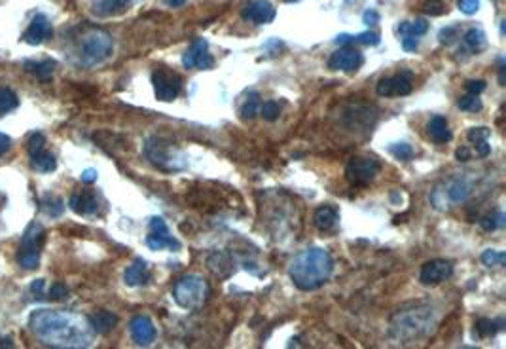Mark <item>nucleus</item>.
<instances>
[{
    "instance_id": "obj_1",
    "label": "nucleus",
    "mask_w": 506,
    "mask_h": 349,
    "mask_svg": "<svg viewBox=\"0 0 506 349\" xmlns=\"http://www.w3.org/2000/svg\"><path fill=\"white\" fill-rule=\"evenodd\" d=\"M29 329L50 348H89L93 343V331L88 319L69 312H32Z\"/></svg>"
},
{
    "instance_id": "obj_2",
    "label": "nucleus",
    "mask_w": 506,
    "mask_h": 349,
    "mask_svg": "<svg viewBox=\"0 0 506 349\" xmlns=\"http://www.w3.org/2000/svg\"><path fill=\"white\" fill-rule=\"evenodd\" d=\"M334 272V260L328 250L311 247L301 250L300 255L294 256V260L288 266V275L292 279L294 287L300 291H317L330 279Z\"/></svg>"
},
{
    "instance_id": "obj_3",
    "label": "nucleus",
    "mask_w": 506,
    "mask_h": 349,
    "mask_svg": "<svg viewBox=\"0 0 506 349\" xmlns=\"http://www.w3.org/2000/svg\"><path fill=\"white\" fill-rule=\"evenodd\" d=\"M114 40L110 32L99 27H84L70 40L69 57L78 67L91 69L112 56Z\"/></svg>"
},
{
    "instance_id": "obj_4",
    "label": "nucleus",
    "mask_w": 506,
    "mask_h": 349,
    "mask_svg": "<svg viewBox=\"0 0 506 349\" xmlns=\"http://www.w3.org/2000/svg\"><path fill=\"white\" fill-rule=\"evenodd\" d=\"M470 193H472V184L469 179L457 174L432 190L431 203L436 211H448L450 207L465 203L470 198Z\"/></svg>"
},
{
    "instance_id": "obj_5",
    "label": "nucleus",
    "mask_w": 506,
    "mask_h": 349,
    "mask_svg": "<svg viewBox=\"0 0 506 349\" xmlns=\"http://www.w3.org/2000/svg\"><path fill=\"white\" fill-rule=\"evenodd\" d=\"M144 156L154 167L162 169V171H181L188 165L186 156L182 154L181 150H176L173 144H169L167 141L157 137L146 141Z\"/></svg>"
},
{
    "instance_id": "obj_6",
    "label": "nucleus",
    "mask_w": 506,
    "mask_h": 349,
    "mask_svg": "<svg viewBox=\"0 0 506 349\" xmlns=\"http://www.w3.org/2000/svg\"><path fill=\"white\" fill-rule=\"evenodd\" d=\"M209 296V285L200 275H184L173 287V298L181 307L194 312L203 307Z\"/></svg>"
},
{
    "instance_id": "obj_7",
    "label": "nucleus",
    "mask_w": 506,
    "mask_h": 349,
    "mask_svg": "<svg viewBox=\"0 0 506 349\" xmlns=\"http://www.w3.org/2000/svg\"><path fill=\"white\" fill-rule=\"evenodd\" d=\"M431 324L432 313L429 310H413V312L394 315L391 331L398 340H406V338L423 336Z\"/></svg>"
},
{
    "instance_id": "obj_8",
    "label": "nucleus",
    "mask_w": 506,
    "mask_h": 349,
    "mask_svg": "<svg viewBox=\"0 0 506 349\" xmlns=\"http://www.w3.org/2000/svg\"><path fill=\"white\" fill-rule=\"evenodd\" d=\"M46 231L38 222L27 226L18 250V262L23 269H37L40 266V249L44 245Z\"/></svg>"
},
{
    "instance_id": "obj_9",
    "label": "nucleus",
    "mask_w": 506,
    "mask_h": 349,
    "mask_svg": "<svg viewBox=\"0 0 506 349\" xmlns=\"http://www.w3.org/2000/svg\"><path fill=\"white\" fill-rule=\"evenodd\" d=\"M379 169H382V165L375 158H353L345 167V179L353 186H366L374 181L375 174L379 173Z\"/></svg>"
},
{
    "instance_id": "obj_10",
    "label": "nucleus",
    "mask_w": 506,
    "mask_h": 349,
    "mask_svg": "<svg viewBox=\"0 0 506 349\" xmlns=\"http://www.w3.org/2000/svg\"><path fill=\"white\" fill-rule=\"evenodd\" d=\"M152 86H154L157 101L171 103L181 94L182 80L181 76L171 69H156L152 72Z\"/></svg>"
},
{
    "instance_id": "obj_11",
    "label": "nucleus",
    "mask_w": 506,
    "mask_h": 349,
    "mask_svg": "<svg viewBox=\"0 0 506 349\" xmlns=\"http://www.w3.org/2000/svg\"><path fill=\"white\" fill-rule=\"evenodd\" d=\"M182 65H184V69H213L214 59L209 53V44L205 38H195L194 42L190 44V48L182 56Z\"/></svg>"
},
{
    "instance_id": "obj_12",
    "label": "nucleus",
    "mask_w": 506,
    "mask_h": 349,
    "mask_svg": "<svg viewBox=\"0 0 506 349\" xmlns=\"http://www.w3.org/2000/svg\"><path fill=\"white\" fill-rule=\"evenodd\" d=\"M412 72H408V70L382 78L375 87L377 95H382V97H404V95L412 94Z\"/></svg>"
},
{
    "instance_id": "obj_13",
    "label": "nucleus",
    "mask_w": 506,
    "mask_h": 349,
    "mask_svg": "<svg viewBox=\"0 0 506 349\" xmlns=\"http://www.w3.org/2000/svg\"><path fill=\"white\" fill-rule=\"evenodd\" d=\"M364 56L353 46H342L334 51L328 59V69L342 70V72H356L363 67Z\"/></svg>"
},
{
    "instance_id": "obj_14",
    "label": "nucleus",
    "mask_w": 506,
    "mask_h": 349,
    "mask_svg": "<svg viewBox=\"0 0 506 349\" xmlns=\"http://www.w3.org/2000/svg\"><path fill=\"white\" fill-rule=\"evenodd\" d=\"M241 15L245 21H250L254 25H268L275 19L277 10L269 0H252L249 6H245Z\"/></svg>"
},
{
    "instance_id": "obj_15",
    "label": "nucleus",
    "mask_w": 506,
    "mask_h": 349,
    "mask_svg": "<svg viewBox=\"0 0 506 349\" xmlns=\"http://www.w3.org/2000/svg\"><path fill=\"white\" fill-rule=\"evenodd\" d=\"M453 275V264L448 260H431L427 262L425 266L421 268V274H419V281L423 285H438L442 281L450 279Z\"/></svg>"
},
{
    "instance_id": "obj_16",
    "label": "nucleus",
    "mask_w": 506,
    "mask_h": 349,
    "mask_svg": "<svg viewBox=\"0 0 506 349\" xmlns=\"http://www.w3.org/2000/svg\"><path fill=\"white\" fill-rule=\"evenodd\" d=\"M53 37V27H51L50 19L46 18L44 13H37L31 19V25L23 34V40L31 46H38V44L46 42Z\"/></svg>"
},
{
    "instance_id": "obj_17",
    "label": "nucleus",
    "mask_w": 506,
    "mask_h": 349,
    "mask_svg": "<svg viewBox=\"0 0 506 349\" xmlns=\"http://www.w3.org/2000/svg\"><path fill=\"white\" fill-rule=\"evenodd\" d=\"M129 332L137 345H150L156 340V326L146 315H135L129 323Z\"/></svg>"
},
{
    "instance_id": "obj_18",
    "label": "nucleus",
    "mask_w": 506,
    "mask_h": 349,
    "mask_svg": "<svg viewBox=\"0 0 506 349\" xmlns=\"http://www.w3.org/2000/svg\"><path fill=\"white\" fill-rule=\"evenodd\" d=\"M69 207L76 215H82V217H91V215H97L99 211V200L91 190H80V192H74L70 196Z\"/></svg>"
},
{
    "instance_id": "obj_19",
    "label": "nucleus",
    "mask_w": 506,
    "mask_h": 349,
    "mask_svg": "<svg viewBox=\"0 0 506 349\" xmlns=\"http://www.w3.org/2000/svg\"><path fill=\"white\" fill-rule=\"evenodd\" d=\"M88 323L95 334H108L116 329L118 324V315L107 310H99V312L91 313L88 317Z\"/></svg>"
},
{
    "instance_id": "obj_20",
    "label": "nucleus",
    "mask_w": 506,
    "mask_h": 349,
    "mask_svg": "<svg viewBox=\"0 0 506 349\" xmlns=\"http://www.w3.org/2000/svg\"><path fill=\"white\" fill-rule=\"evenodd\" d=\"M124 281L127 287H143L150 281V269L143 258H137L129 268L125 269Z\"/></svg>"
},
{
    "instance_id": "obj_21",
    "label": "nucleus",
    "mask_w": 506,
    "mask_h": 349,
    "mask_svg": "<svg viewBox=\"0 0 506 349\" xmlns=\"http://www.w3.org/2000/svg\"><path fill=\"white\" fill-rule=\"evenodd\" d=\"M427 135L431 137V141L438 144L450 143L451 141V131L448 125V120L444 116H432L427 124Z\"/></svg>"
},
{
    "instance_id": "obj_22",
    "label": "nucleus",
    "mask_w": 506,
    "mask_h": 349,
    "mask_svg": "<svg viewBox=\"0 0 506 349\" xmlns=\"http://www.w3.org/2000/svg\"><path fill=\"white\" fill-rule=\"evenodd\" d=\"M29 160H31V167L38 171V173H51L57 167L56 156L51 152H48L46 146L40 150H34V152H29Z\"/></svg>"
},
{
    "instance_id": "obj_23",
    "label": "nucleus",
    "mask_w": 506,
    "mask_h": 349,
    "mask_svg": "<svg viewBox=\"0 0 506 349\" xmlns=\"http://www.w3.org/2000/svg\"><path fill=\"white\" fill-rule=\"evenodd\" d=\"M337 220H339V212L332 205L319 207L315 215H313V224L317 226V230L330 231L336 228Z\"/></svg>"
},
{
    "instance_id": "obj_24",
    "label": "nucleus",
    "mask_w": 506,
    "mask_h": 349,
    "mask_svg": "<svg viewBox=\"0 0 506 349\" xmlns=\"http://www.w3.org/2000/svg\"><path fill=\"white\" fill-rule=\"evenodd\" d=\"M131 0H95L93 13L97 18H112L125 12Z\"/></svg>"
},
{
    "instance_id": "obj_25",
    "label": "nucleus",
    "mask_w": 506,
    "mask_h": 349,
    "mask_svg": "<svg viewBox=\"0 0 506 349\" xmlns=\"http://www.w3.org/2000/svg\"><path fill=\"white\" fill-rule=\"evenodd\" d=\"M207 266H209V269H211L214 275H219L220 279L230 277L231 272H233L230 256L226 255V253H222V250H216V253H213V255L209 256V258H207Z\"/></svg>"
},
{
    "instance_id": "obj_26",
    "label": "nucleus",
    "mask_w": 506,
    "mask_h": 349,
    "mask_svg": "<svg viewBox=\"0 0 506 349\" xmlns=\"http://www.w3.org/2000/svg\"><path fill=\"white\" fill-rule=\"evenodd\" d=\"M334 42L337 46H353V44H364V46H377L382 42L379 32L375 31H366L361 34H337Z\"/></svg>"
},
{
    "instance_id": "obj_27",
    "label": "nucleus",
    "mask_w": 506,
    "mask_h": 349,
    "mask_svg": "<svg viewBox=\"0 0 506 349\" xmlns=\"http://www.w3.org/2000/svg\"><path fill=\"white\" fill-rule=\"evenodd\" d=\"M27 72H31L32 76H37L40 82L50 80L53 70H56L57 63L51 61V59H44V61H25L23 63Z\"/></svg>"
},
{
    "instance_id": "obj_28",
    "label": "nucleus",
    "mask_w": 506,
    "mask_h": 349,
    "mask_svg": "<svg viewBox=\"0 0 506 349\" xmlns=\"http://www.w3.org/2000/svg\"><path fill=\"white\" fill-rule=\"evenodd\" d=\"M146 245L152 250H162L165 247H169L171 250H181V241L175 239L171 234H152L150 231L146 237Z\"/></svg>"
},
{
    "instance_id": "obj_29",
    "label": "nucleus",
    "mask_w": 506,
    "mask_h": 349,
    "mask_svg": "<svg viewBox=\"0 0 506 349\" xmlns=\"http://www.w3.org/2000/svg\"><path fill=\"white\" fill-rule=\"evenodd\" d=\"M486 32L481 31V29H469V31L465 32V37H462V46L470 51V53H480L484 48H486Z\"/></svg>"
},
{
    "instance_id": "obj_30",
    "label": "nucleus",
    "mask_w": 506,
    "mask_h": 349,
    "mask_svg": "<svg viewBox=\"0 0 506 349\" xmlns=\"http://www.w3.org/2000/svg\"><path fill=\"white\" fill-rule=\"evenodd\" d=\"M429 31V23L425 19H415V21H402L398 25V32L402 37H423Z\"/></svg>"
},
{
    "instance_id": "obj_31",
    "label": "nucleus",
    "mask_w": 506,
    "mask_h": 349,
    "mask_svg": "<svg viewBox=\"0 0 506 349\" xmlns=\"http://www.w3.org/2000/svg\"><path fill=\"white\" fill-rule=\"evenodd\" d=\"M258 110H260V95L257 91H250L247 95V99L243 101L241 108H239V114L243 120H252L258 114Z\"/></svg>"
},
{
    "instance_id": "obj_32",
    "label": "nucleus",
    "mask_w": 506,
    "mask_h": 349,
    "mask_svg": "<svg viewBox=\"0 0 506 349\" xmlns=\"http://www.w3.org/2000/svg\"><path fill=\"white\" fill-rule=\"evenodd\" d=\"M502 323L505 321H499V323H495V321H491V319H478L474 324V334L476 336H480V338H489V336H495L497 334V331H500L502 329Z\"/></svg>"
},
{
    "instance_id": "obj_33",
    "label": "nucleus",
    "mask_w": 506,
    "mask_h": 349,
    "mask_svg": "<svg viewBox=\"0 0 506 349\" xmlns=\"http://www.w3.org/2000/svg\"><path fill=\"white\" fill-rule=\"evenodd\" d=\"M40 209L51 218L61 217L63 211H65V203L59 196H46L44 201L40 203Z\"/></svg>"
},
{
    "instance_id": "obj_34",
    "label": "nucleus",
    "mask_w": 506,
    "mask_h": 349,
    "mask_svg": "<svg viewBox=\"0 0 506 349\" xmlns=\"http://www.w3.org/2000/svg\"><path fill=\"white\" fill-rule=\"evenodd\" d=\"M19 106V99L15 91L10 87H0V114H8Z\"/></svg>"
},
{
    "instance_id": "obj_35",
    "label": "nucleus",
    "mask_w": 506,
    "mask_h": 349,
    "mask_svg": "<svg viewBox=\"0 0 506 349\" xmlns=\"http://www.w3.org/2000/svg\"><path fill=\"white\" fill-rule=\"evenodd\" d=\"M457 106H459L461 110H465V113H480L484 105H481V101L478 95L467 94L457 101Z\"/></svg>"
},
{
    "instance_id": "obj_36",
    "label": "nucleus",
    "mask_w": 506,
    "mask_h": 349,
    "mask_svg": "<svg viewBox=\"0 0 506 349\" xmlns=\"http://www.w3.org/2000/svg\"><path fill=\"white\" fill-rule=\"evenodd\" d=\"M480 226L486 231H493L497 228H505V215L500 211L493 212V215H486V217L480 220Z\"/></svg>"
},
{
    "instance_id": "obj_37",
    "label": "nucleus",
    "mask_w": 506,
    "mask_h": 349,
    "mask_svg": "<svg viewBox=\"0 0 506 349\" xmlns=\"http://www.w3.org/2000/svg\"><path fill=\"white\" fill-rule=\"evenodd\" d=\"M389 152L402 162H410L413 158V148L408 143H393L389 146Z\"/></svg>"
},
{
    "instance_id": "obj_38",
    "label": "nucleus",
    "mask_w": 506,
    "mask_h": 349,
    "mask_svg": "<svg viewBox=\"0 0 506 349\" xmlns=\"http://www.w3.org/2000/svg\"><path fill=\"white\" fill-rule=\"evenodd\" d=\"M481 262L486 264V266H505L506 262V255L502 250H495V249H488L481 253Z\"/></svg>"
},
{
    "instance_id": "obj_39",
    "label": "nucleus",
    "mask_w": 506,
    "mask_h": 349,
    "mask_svg": "<svg viewBox=\"0 0 506 349\" xmlns=\"http://www.w3.org/2000/svg\"><path fill=\"white\" fill-rule=\"evenodd\" d=\"M258 114H260L266 122H275V120L279 118V114H281V108H279L275 101H266V103L260 105Z\"/></svg>"
},
{
    "instance_id": "obj_40",
    "label": "nucleus",
    "mask_w": 506,
    "mask_h": 349,
    "mask_svg": "<svg viewBox=\"0 0 506 349\" xmlns=\"http://www.w3.org/2000/svg\"><path fill=\"white\" fill-rule=\"evenodd\" d=\"M467 137H469V141L472 144L481 143V141H488V139L491 137V129L484 127V125H481V127H472V129L467 133Z\"/></svg>"
},
{
    "instance_id": "obj_41",
    "label": "nucleus",
    "mask_w": 506,
    "mask_h": 349,
    "mask_svg": "<svg viewBox=\"0 0 506 349\" xmlns=\"http://www.w3.org/2000/svg\"><path fill=\"white\" fill-rule=\"evenodd\" d=\"M69 296V287L65 283H53L48 293V298L50 300H65Z\"/></svg>"
},
{
    "instance_id": "obj_42",
    "label": "nucleus",
    "mask_w": 506,
    "mask_h": 349,
    "mask_svg": "<svg viewBox=\"0 0 506 349\" xmlns=\"http://www.w3.org/2000/svg\"><path fill=\"white\" fill-rule=\"evenodd\" d=\"M457 6H459V10H461L462 13L472 15V13H476L480 10V0H459Z\"/></svg>"
},
{
    "instance_id": "obj_43",
    "label": "nucleus",
    "mask_w": 506,
    "mask_h": 349,
    "mask_svg": "<svg viewBox=\"0 0 506 349\" xmlns=\"http://www.w3.org/2000/svg\"><path fill=\"white\" fill-rule=\"evenodd\" d=\"M465 87H467V91L472 95H480L486 91V82L484 80H469L467 84H465Z\"/></svg>"
},
{
    "instance_id": "obj_44",
    "label": "nucleus",
    "mask_w": 506,
    "mask_h": 349,
    "mask_svg": "<svg viewBox=\"0 0 506 349\" xmlns=\"http://www.w3.org/2000/svg\"><path fill=\"white\" fill-rule=\"evenodd\" d=\"M457 32H459V29H457V27H448V29H442V31H440V34H438V37H440V42H442V44H451L457 38Z\"/></svg>"
},
{
    "instance_id": "obj_45",
    "label": "nucleus",
    "mask_w": 506,
    "mask_h": 349,
    "mask_svg": "<svg viewBox=\"0 0 506 349\" xmlns=\"http://www.w3.org/2000/svg\"><path fill=\"white\" fill-rule=\"evenodd\" d=\"M425 12L431 15H440V13H444V4L440 0H429L425 4Z\"/></svg>"
},
{
    "instance_id": "obj_46",
    "label": "nucleus",
    "mask_w": 506,
    "mask_h": 349,
    "mask_svg": "<svg viewBox=\"0 0 506 349\" xmlns=\"http://www.w3.org/2000/svg\"><path fill=\"white\" fill-rule=\"evenodd\" d=\"M363 21L368 27L377 25V23H379V13L375 12V10H366V12L363 13Z\"/></svg>"
},
{
    "instance_id": "obj_47",
    "label": "nucleus",
    "mask_w": 506,
    "mask_h": 349,
    "mask_svg": "<svg viewBox=\"0 0 506 349\" xmlns=\"http://www.w3.org/2000/svg\"><path fill=\"white\" fill-rule=\"evenodd\" d=\"M419 46V38L415 37H404L402 38V48L406 51H415Z\"/></svg>"
},
{
    "instance_id": "obj_48",
    "label": "nucleus",
    "mask_w": 506,
    "mask_h": 349,
    "mask_svg": "<svg viewBox=\"0 0 506 349\" xmlns=\"http://www.w3.org/2000/svg\"><path fill=\"white\" fill-rule=\"evenodd\" d=\"M476 154L480 158H486L491 154V144H488V141H481V143H476Z\"/></svg>"
},
{
    "instance_id": "obj_49",
    "label": "nucleus",
    "mask_w": 506,
    "mask_h": 349,
    "mask_svg": "<svg viewBox=\"0 0 506 349\" xmlns=\"http://www.w3.org/2000/svg\"><path fill=\"white\" fill-rule=\"evenodd\" d=\"M44 287H46V281L44 279H37L31 285V293L37 294V298H42V296H44Z\"/></svg>"
},
{
    "instance_id": "obj_50",
    "label": "nucleus",
    "mask_w": 506,
    "mask_h": 349,
    "mask_svg": "<svg viewBox=\"0 0 506 349\" xmlns=\"http://www.w3.org/2000/svg\"><path fill=\"white\" fill-rule=\"evenodd\" d=\"M10 146H12V139L8 137V135H4V133H0V158L6 154L8 150H10Z\"/></svg>"
},
{
    "instance_id": "obj_51",
    "label": "nucleus",
    "mask_w": 506,
    "mask_h": 349,
    "mask_svg": "<svg viewBox=\"0 0 506 349\" xmlns=\"http://www.w3.org/2000/svg\"><path fill=\"white\" fill-rule=\"evenodd\" d=\"M455 158L459 162H469L470 158H472V152L467 146H461V148L455 150Z\"/></svg>"
},
{
    "instance_id": "obj_52",
    "label": "nucleus",
    "mask_w": 506,
    "mask_h": 349,
    "mask_svg": "<svg viewBox=\"0 0 506 349\" xmlns=\"http://www.w3.org/2000/svg\"><path fill=\"white\" fill-rule=\"evenodd\" d=\"M95 181H97V171H95V169H86V171L82 173V182L91 184V182Z\"/></svg>"
},
{
    "instance_id": "obj_53",
    "label": "nucleus",
    "mask_w": 506,
    "mask_h": 349,
    "mask_svg": "<svg viewBox=\"0 0 506 349\" xmlns=\"http://www.w3.org/2000/svg\"><path fill=\"white\" fill-rule=\"evenodd\" d=\"M186 2L188 0H165V4L171 8H181V6H184Z\"/></svg>"
},
{
    "instance_id": "obj_54",
    "label": "nucleus",
    "mask_w": 506,
    "mask_h": 349,
    "mask_svg": "<svg viewBox=\"0 0 506 349\" xmlns=\"http://www.w3.org/2000/svg\"><path fill=\"white\" fill-rule=\"evenodd\" d=\"M13 345H15V343H13L12 340H10V338H2V340H0V348H8V349H12Z\"/></svg>"
},
{
    "instance_id": "obj_55",
    "label": "nucleus",
    "mask_w": 506,
    "mask_h": 349,
    "mask_svg": "<svg viewBox=\"0 0 506 349\" xmlns=\"http://www.w3.org/2000/svg\"><path fill=\"white\" fill-rule=\"evenodd\" d=\"M287 2H298V0H287Z\"/></svg>"
}]
</instances>
